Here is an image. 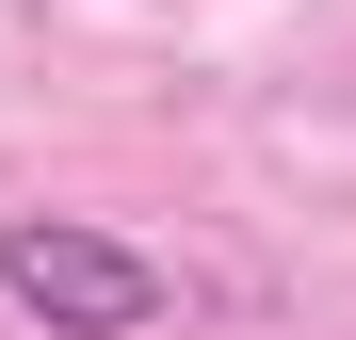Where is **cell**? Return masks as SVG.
Segmentation results:
<instances>
[{"label":"cell","mask_w":356,"mask_h":340,"mask_svg":"<svg viewBox=\"0 0 356 340\" xmlns=\"http://www.w3.org/2000/svg\"><path fill=\"white\" fill-rule=\"evenodd\" d=\"M0 308L33 340H162L178 324V259H146L97 211H0Z\"/></svg>","instance_id":"cell-1"}]
</instances>
